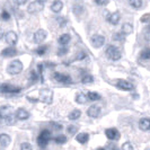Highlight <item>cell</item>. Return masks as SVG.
Listing matches in <instances>:
<instances>
[{
    "label": "cell",
    "mask_w": 150,
    "mask_h": 150,
    "mask_svg": "<svg viewBox=\"0 0 150 150\" xmlns=\"http://www.w3.org/2000/svg\"><path fill=\"white\" fill-rule=\"evenodd\" d=\"M11 141V139H10V137L6 133H1L0 134V146L2 147V148H6L9 146V143Z\"/></svg>",
    "instance_id": "2e32d148"
},
{
    "label": "cell",
    "mask_w": 150,
    "mask_h": 150,
    "mask_svg": "<svg viewBox=\"0 0 150 150\" xmlns=\"http://www.w3.org/2000/svg\"><path fill=\"white\" fill-rule=\"evenodd\" d=\"M105 43V38L103 35H94L91 38V44L94 47H102Z\"/></svg>",
    "instance_id": "9c48e42d"
},
{
    "label": "cell",
    "mask_w": 150,
    "mask_h": 150,
    "mask_svg": "<svg viewBox=\"0 0 150 150\" xmlns=\"http://www.w3.org/2000/svg\"><path fill=\"white\" fill-rule=\"evenodd\" d=\"M76 140L79 143H81V144H85V143H87V141L89 140V135H88V133L81 132V133H79V134L76 137Z\"/></svg>",
    "instance_id": "ffe728a7"
},
{
    "label": "cell",
    "mask_w": 150,
    "mask_h": 150,
    "mask_svg": "<svg viewBox=\"0 0 150 150\" xmlns=\"http://www.w3.org/2000/svg\"><path fill=\"white\" fill-rule=\"evenodd\" d=\"M43 8H44V2L35 0V1H33L32 4H30V6L27 8V11H28L30 14H32V15H35V14L41 13V11L43 10Z\"/></svg>",
    "instance_id": "3957f363"
},
{
    "label": "cell",
    "mask_w": 150,
    "mask_h": 150,
    "mask_svg": "<svg viewBox=\"0 0 150 150\" xmlns=\"http://www.w3.org/2000/svg\"><path fill=\"white\" fill-rule=\"evenodd\" d=\"M97 5H99V6H105V5H107L108 4V0H94Z\"/></svg>",
    "instance_id": "60d3db41"
},
{
    "label": "cell",
    "mask_w": 150,
    "mask_h": 150,
    "mask_svg": "<svg viewBox=\"0 0 150 150\" xmlns=\"http://www.w3.org/2000/svg\"><path fill=\"white\" fill-rule=\"evenodd\" d=\"M150 21V14H144L141 17V23H147Z\"/></svg>",
    "instance_id": "ab89813d"
},
{
    "label": "cell",
    "mask_w": 150,
    "mask_h": 150,
    "mask_svg": "<svg viewBox=\"0 0 150 150\" xmlns=\"http://www.w3.org/2000/svg\"><path fill=\"white\" fill-rule=\"evenodd\" d=\"M16 117H17V120H27L30 117V113L27 112L26 110H24V108H18L16 111Z\"/></svg>",
    "instance_id": "5bb4252c"
},
{
    "label": "cell",
    "mask_w": 150,
    "mask_h": 150,
    "mask_svg": "<svg viewBox=\"0 0 150 150\" xmlns=\"http://www.w3.org/2000/svg\"><path fill=\"white\" fill-rule=\"evenodd\" d=\"M132 30H133V27H132V25H131V24L125 23V24H123V25H122V34H124V35H129V34H131V33H132Z\"/></svg>",
    "instance_id": "44dd1931"
},
{
    "label": "cell",
    "mask_w": 150,
    "mask_h": 150,
    "mask_svg": "<svg viewBox=\"0 0 150 150\" xmlns=\"http://www.w3.org/2000/svg\"><path fill=\"white\" fill-rule=\"evenodd\" d=\"M46 50H47V46H46V45H43V46H40V47H38V49L35 50V52L38 53V55H43V54H45V53H46Z\"/></svg>",
    "instance_id": "1f68e13d"
},
{
    "label": "cell",
    "mask_w": 150,
    "mask_h": 150,
    "mask_svg": "<svg viewBox=\"0 0 150 150\" xmlns=\"http://www.w3.org/2000/svg\"><path fill=\"white\" fill-rule=\"evenodd\" d=\"M15 1V4H17V5H19V6H22V5H25L28 0H14Z\"/></svg>",
    "instance_id": "f6af8a7d"
},
{
    "label": "cell",
    "mask_w": 150,
    "mask_h": 150,
    "mask_svg": "<svg viewBox=\"0 0 150 150\" xmlns=\"http://www.w3.org/2000/svg\"><path fill=\"white\" fill-rule=\"evenodd\" d=\"M4 35H5L4 34V30H2V28H0V40L4 38Z\"/></svg>",
    "instance_id": "bcb514c9"
},
{
    "label": "cell",
    "mask_w": 150,
    "mask_h": 150,
    "mask_svg": "<svg viewBox=\"0 0 150 150\" xmlns=\"http://www.w3.org/2000/svg\"><path fill=\"white\" fill-rule=\"evenodd\" d=\"M81 81H83V83H90L93 81V77L90 75H85L81 79Z\"/></svg>",
    "instance_id": "836d02e7"
},
{
    "label": "cell",
    "mask_w": 150,
    "mask_h": 150,
    "mask_svg": "<svg viewBox=\"0 0 150 150\" xmlns=\"http://www.w3.org/2000/svg\"><path fill=\"white\" fill-rule=\"evenodd\" d=\"M83 58H86V53L83 52V51L79 52L77 55H76V59H77V60H81V59H83Z\"/></svg>",
    "instance_id": "b9f144b4"
},
{
    "label": "cell",
    "mask_w": 150,
    "mask_h": 150,
    "mask_svg": "<svg viewBox=\"0 0 150 150\" xmlns=\"http://www.w3.org/2000/svg\"><path fill=\"white\" fill-rule=\"evenodd\" d=\"M38 74H36V71H30V81L32 83H35L36 80H38Z\"/></svg>",
    "instance_id": "d590c367"
},
{
    "label": "cell",
    "mask_w": 150,
    "mask_h": 150,
    "mask_svg": "<svg viewBox=\"0 0 150 150\" xmlns=\"http://www.w3.org/2000/svg\"><path fill=\"white\" fill-rule=\"evenodd\" d=\"M53 78H54V80H57L58 83H71V77L68 75H64V74L55 72V74L53 75Z\"/></svg>",
    "instance_id": "52a82bcc"
},
{
    "label": "cell",
    "mask_w": 150,
    "mask_h": 150,
    "mask_svg": "<svg viewBox=\"0 0 150 150\" xmlns=\"http://www.w3.org/2000/svg\"><path fill=\"white\" fill-rule=\"evenodd\" d=\"M106 55L108 59H111L113 61H116V60H120L122 54H121V51L114 45H110L107 46L106 49Z\"/></svg>",
    "instance_id": "7a4b0ae2"
},
{
    "label": "cell",
    "mask_w": 150,
    "mask_h": 150,
    "mask_svg": "<svg viewBox=\"0 0 150 150\" xmlns=\"http://www.w3.org/2000/svg\"><path fill=\"white\" fill-rule=\"evenodd\" d=\"M47 143H49V141H46V140H44V139H42L41 137H38V144L40 148H45V147L47 146Z\"/></svg>",
    "instance_id": "d6a6232c"
},
{
    "label": "cell",
    "mask_w": 150,
    "mask_h": 150,
    "mask_svg": "<svg viewBox=\"0 0 150 150\" xmlns=\"http://www.w3.org/2000/svg\"><path fill=\"white\" fill-rule=\"evenodd\" d=\"M70 35L69 34H62L60 38H59V43L61 45H67L70 42Z\"/></svg>",
    "instance_id": "603a6c76"
},
{
    "label": "cell",
    "mask_w": 150,
    "mask_h": 150,
    "mask_svg": "<svg viewBox=\"0 0 150 150\" xmlns=\"http://www.w3.org/2000/svg\"><path fill=\"white\" fill-rule=\"evenodd\" d=\"M1 93H6V94H15V93H19L21 91V87H17L10 83H4L0 87Z\"/></svg>",
    "instance_id": "5b68a950"
},
{
    "label": "cell",
    "mask_w": 150,
    "mask_h": 150,
    "mask_svg": "<svg viewBox=\"0 0 150 150\" xmlns=\"http://www.w3.org/2000/svg\"><path fill=\"white\" fill-rule=\"evenodd\" d=\"M140 58L142 59V60H149L150 59V49L149 47H146V49H143L141 53H140Z\"/></svg>",
    "instance_id": "d4e9b609"
},
{
    "label": "cell",
    "mask_w": 150,
    "mask_h": 150,
    "mask_svg": "<svg viewBox=\"0 0 150 150\" xmlns=\"http://www.w3.org/2000/svg\"><path fill=\"white\" fill-rule=\"evenodd\" d=\"M13 113V108L10 106H2L0 108V117L1 119H6L7 116H9Z\"/></svg>",
    "instance_id": "e0dca14e"
},
{
    "label": "cell",
    "mask_w": 150,
    "mask_h": 150,
    "mask_svg": "<svg viewBox=\"0 0 150 150\" xmlns=\"http://www.w3.org/2000/svg\"><path fill=\"white\" fill-rule=\"evenodd\" d=\"M52 128L54 130H62V124H59V123H52Z\"/></svg>",
    "instance_id": "ee69618b"
},
{
    "label": "cell",
    "mask_w": 150,
    "mask_h": 150,
    "mask_svg": "<svg viewBox=\"0 0 150 150\" xmlns=\"http://www.w3.org/2000/svg\"><path fill=\"white\" fill-rule=\"evenodd\" d=\"M81 116V111H79V110H74L72 112L69 114V120L71 121H75V120H78L79 117Z\"/></svg>",
    "instance_id": "7402d4cb"
},
{
    "label": "cell",
    "mask_w": 150,
    "mask_h": 150,
    "mask_svg": "<svg viewBox=\"0 0 150 150\" xmlns=\"http://www.w3.org/2000/svg\"><path fill=\"white\" fill-rule=\"evenodd\" d=\"M120 19H121L120 13H117V11H115L113 14H108V17H107V21L111 23L112 25H117L119 22H120Z\"/></svg>",
    "instance_id": "9a60e30c"
},
{
    "label": "cell",
    "mask_w": 150,
    "mask_h": 150,
    "mask_svg": "<svg viewBox=\"0 0 150 150\" xmlns=\"http://www.w3.org/2000/svg\"><path fill=\"white\" fill-rule=\"evenodd\" d=\"M54 141L55 143H58V144H63V143L67 142V137L66 135H58L55 139H54Z\"/></svg>",
    "instance_id": "f546056e"
},
{
    "label": "cell",
    "mask_w": 150,
    "mask_h": 150,
    "mask_svg": "<svg viewBox=\"0 0 150 150\" xmlns=\"http://www.w3.org/2000/svg\"><path fill=\"white\" fill-rule=\"evenodd\" d=\"M53 97V93L51 89H47V88H43V89L40 90V100L43 102L45 104H50L52 102Z\"/></svg>",
    "instance_id": "277c9868"
},
{
    "label": "cell",
    "mask_w": 150,
    "mask_h": 150,
    "mask_svg": "<svg viewBox=\"0 0 150 150\" xmlns=\"http://www.w3.org/2000/svg\"><path fill=\"white\" fill-rule=\"evenodd\" d=\"M6 123H7L8 125H13V124H15L16 123V120H17V117H16V115H14L13 113L9 115V116H7L6 119Z\"/></svg>",
    "instance_id": "83f0119b"
},
{
    "label": "cell",
    "mask_w": 150,
    "mask_h": 150,
    "mask_svg": "<svg viewBox=\"0 0 150 150\" xmlns=\"http://www.w3.org/2000/svg\"><path fill=\"white\" fill-rule=\"evenodd\" d=\"M23 63L21 60H14L9 63V66L7 67V72L9 75H19L23 71Z\"/></svg>",
    "instance_id": "6da1fadb"
},
{
    "label": "cell",
    "mask_w": 150,
    "mask_h": 150,
    "mask_svg": "<svg viewBox=\"0 0 150 150\" xmlns=\"http://www.w3.org/2000/svg\"><path fill=\"white\" fill-rule=\"evenodd\" d=\"M5 40H6V42H7V44L9 45H15L17 43V40H18V36H17V34H16L15 32H13V30H10V32H8L6 33V35H5Z\"/></svg>",
    "instance_id": "ba28073f"
},
{
    "label": "cell",
    "mask_w": 150,
    "mask_h": 150,
    "mask_svg": "<svg viewBox=\"0 0 150 150\" xmlns=\"http://www.w3.org/2000/svg\"><path fill=\"white\" fill-rule=\"evenodd\" d=\"M0 18H1L2 21H9V18H10V15H9V13H8V11L4 10V11L0 14Z\"/></svg>",
    "instance_id": "e575fe53"
},
{
    "label": "cell",
    "mask_w": 150,
    "mask_h": 150,
    "mask_svg": "<svg viewBox=\"0 0 150 150\" xmlns=\"http://www.w3.org/2000/svg\"><path fill=\"white\" fill-rule=\"evenodd\" d=\"M87 99H88V97H87L85 94H81V93L76 96V102H77L78 104H85V103L87 102Z\"/></svg>",
    "instance_id": "cb8c5ba5"
},
{
    "label": "cell",
    "mask_w": 150,
    "mask_h": 150,
    "mask_svg": "<svg viewBox=\"0 0 150 150\" xmlns=\"http://www.w3.org/2000/svg\"><path fill=\"white\" fill-rule=\"evenodd\" d=\"M38 1H42V2H46L47 0H38Z\"/></svg>",
    "instance_id": "7dc6e473"
},
{
    "label": "cell",
    "mask_w": 150,
    "mask_h": 150,
    "mask_svg": "<svg viewBox=\"0 0 150 150\" xmlns=\"http://www.w3.org/2000/svg\"><path fill=\"white\" fill-rule=\"evenodd\" d=\"M116 86H117V88H120V89H122V90H132L133 89V85L130 83V81H128V80H124V79L117 80Z\"/></svg>",
    "instance_id": "8fae6325"
},
{
    "label": "cell",
    "mask_w": 150,
    "mask_h": 150,
    "mask_svg": "<svg viewBox=\"0 0 150 150\" xmlns=\"http://www.w3.org/2000/svg\"><path fill=\"white\" fill-rule=\"evenodd\" d=\"M47 36V33L44 30H38L35 34H34V42L35 43H43L45 41V38Z\"/></svg>",
    "instance_id": "30bf717a"
},
{
    "label": "cell",
    "mask_w": 150,
    "mask_h": 150,
    "mask_svg": "<svg viewBox=\"0 0 150 150\" xmlns=\"http://www.w3.org/2000/svg\"><path fill=\"white\" fill-rule=\"evenodd\" d=\"M62 8H63V2L61 0H55L51 5V10L53 13H60L62 10Z\"/></svg>",
    "instance_id": "d6986e66"
},
{
    "label": "cell",
    "mask_w": 150,
    "mask_h": 150,
    "mask_svg": "<svg viewBox=\"0 0 150 150\" xmlns=\"http://www.w3.org/2000/svg\"><path fill=\"white\" fill-rule=\"evenodd\" d=\"M129 2L135 9H139V8H141V6H142V0H129Z\"/></svg>",
    "instance_id": "f1b7e54d"
},
{
    "label": "cell",
    "mask_w": 150,
    "mask_h": 150,
    "mask_svg": "<svg viewBox=\"0 0 150 150\" xmlns=\"http://www.w3.org/2000/svg\"><path fill=\"white\" fill-rule=\"evenodd\" d=\"M40 137H41L42 139L46 140V141H50V140H51V132H50L49 130H43V131L40 133Z\"/></svg>",
    "instance_id": "4316f807"
},
{
    "label": "cell",
    "mask_w": 150,
    "mask_h": 150,
    "mask_svg": "<svg viewBox=\"0 0 150 150\" xmlns=\"http://www.w3.org/2000/svg\"><path fill=\"white\" fill-rule=\"evenodd\" d=\"M61 46H63L62 49H59V51H58V54L59 55H63V54H66L68 52V49L66 47V45H61Z\"/></svg>",
    "instance_id": "f35d334b"
},
{
    "label": "cell",
    "mask_w": 150,
    "mask_h": 150,
    "mask_svg": "<svg viewBox=\"0 0 150 150\" xmlns=\"http://www.w3.org/2000/svg\"><path fill=\"white\" fill-rule=\"evenodd\" d=\"M67 132L69 133V134H76V133L78 132V127L75 125V124H71V125L68 127Z\"/></svg>",
    "instance_id": "4dcf8cb0"
},
{
    "label": "cell",
    "mask_w": 150,
    "mask_h": 150,
    "mask_svg": "<svg viewBox=\"0 0 150 150\" xmlns=\"http://www.w3.org/2000/svg\"><path fill=\"white\" fill-rule=\"evenodd\" d=\"M87 97H88L89 100L95 102V100H99V99H100V95L97 94V93H94V91H89L88 95H87Z\"/></svg>",
    "instance_id": "484cf974"
},
{
    "label": "cell",
    "mask_w": 150,
    "mask_h": 150,
    "mask_svg": "<svg viewBox=\"0 0 150 150\" xmlns=\"http://www.w3.org/2000/svg\"><path fill=\"white\" fill-rule=\"evenodd\" d=\"M16 54H17V50L14 46H11V45L1 51V55L5 57V58H11V57H15Z\"/></svg>",
    "instance_id": "7c38bea8"
},
{
    "label": "cell",
    "mask_w": 150,
    "mask_h": 150,
    "mask_svg": "<svg viewBox=\"0 0 150 150\" xmlns=\"http://www.w3.org/2000/svg\"><path fill=\"white\" fill-rule=\"evenodd\" d=\"M139 128L142 131H148L150 130V119H146L143 117L139 121Z\"/></svg>",
    "instance_id": "ac0fdd59"
},
{
    "label": "cell",
    "mask_w": 150,
    "mask_h": 150,
    "mask_svg": "<svg viewBox=\"0 0 150 150\" xmlns=\"http://www.w3.org/2000/svg\"><path fill=\"white\" fill-rule=\"evenodd\" d=\"M21 149L22 150H30V149H32V146H30L28 142H24L22 146H21Z\"/></svg>",
    "instance_id": "74e56055"
},
{
    "label": "cell",
    "mask_w": 150,
    "mask_h": 150,
    "mask_svg": "<svg viewBox=\"0 0 150 150\" xmlns=\"http://www.w3.org/2000/svg\"><path fill=\"white\" fill-rule=\"evenodd\" d=\"M122 38H123V35L121 33H115L114 36H113V40H115V41H120Z\"/></svg>",
    "instance_id": "7bdbcfd3"
},
{
    "label": "cell",
    "mask_w": 150,
    "mask_h": 150,
    "mask_svg": "<svg viewBox=\"0 0 150 150\" xmlns=\"http://www.w3.org/2000/svg\"><path fill=\"white\" fill-rule=\"evenodd\" d=\"M105 134H106V137H107V139H110V140H114V141L119 140V139H120V137H121L120 132H119L115 128L106 129Z\"/></svg>",
    "instance_id": "8992f818"
},
{
    "label": "cell",
    "mask_w": 150,
    "mask_h": 150,
    "mask_svg": "<svg viewBox=\"0 0 150 150\" xmlns=\"http://www.w3.org/2000/svg\"><path fill=\"white\" fill-rule=\"evenodd\" d=\"M87 114L90 117H97V116H99V114H100V106L91 105L87 110Z\"/></svg>",
    "instance_id": "4fadbf2b"
},
{
    "label": "cell",
    "mask_w": 150,
    "mask_h": 150,
    "mask_svg": "<svg viewBox=\"0 0 150 150\" xmlns=\"http://www.w3.org/2000/svg\"><path fill=\"white\" fill-rule=\"evenodd\" d=\"M122 149H123V150H133V146H132V143L125 142V143H123Z\"/></svg>",
    "instance_id": "8d00e7d4"
}]
</instances>
